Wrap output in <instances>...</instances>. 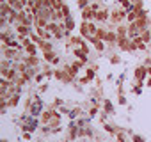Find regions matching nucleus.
Listing matches in <instances>:
<instances>
[{"instance_id":"obj_26","label":"nucleus","mask_w":151,"mask_h":142,"mask_svg":"<svg viewBox=\"0 0 151 142\" xmlns=\"http://www.w3.org/2000/svg\"><path fill=\"white\" fill-rule=\"evenodd\" d=\"M80 48H82V52H86V53L89 52V48H87V44H86V41H84V43L80 44Z\"/></svg>"},{"instance_id":"obj_3","label":"nucleus","mask_w":151,"mask_h":142,"mask_svg":"<svg viewBox=\"0 0 151 142\" xmlns=\"http://www.w3.org/2000/svg\"><path fill=\"white\" fill-rule=\"evenodd\" d=\"M146 75H147V67H146V66H139V67L135 69V78H137L139 82H142Z\"/></svg>"},{"instance_id":"obj_11","label":"nucleus","mask_w":151,"mask_h":142,"mask_svg":"<svg viewBox=\"0 0 151 142\" xmlns=\"http://www.w3.org/2000/svg\"><path fill=\"white\" fill-rule=\"evenodd\" d=\"M116 34H117V37H119V39H121V37H126V36H128V27L119 25V27H117V30H116Z\"/></svg>"},{"instance_id":"obj_21","label":"nucleus","mask_w":151,"mask_h":142,"mask_svg":"<svg viewBox=\"0 0 151 142\" xmlns=\"http://www.w3.org/2000/svg\"><path fill=\"white\" fill-rule=\"evenodd\" d=\"M87 4H89V0H78V7H80V9H86V7H89Z\"/></svg>"},{"instance_id":"obj_1","label":"nucleus","mask_w":151,"mask_h":142,"mask_svg":"<svg viewBox=\"0 0 151 142\" xmlns=\"http://www.w3.org/2000/svg\"><path fill=\"white\" fill-rule=\"evenodd\" d=\"M126 14H128L126 9H116V11H112V14H110V22H112V23H121L123 20H126Z\"/></svg>"},{"instance_id":"obj_20","label":"nucleus","mask_w":151,"mask_h":142,"mask_svg":"<svg viewBox=\"0 0 151 142\" xmlns=\"http://www.w3.org/2000/svg\"><path fill=\"white\" fill-rule=\"evenodd\" d=\"M69 137H71V138L77 137V126H75V124H71V126H69Z\"/></svg>"},{"instance_id":"obj_18","label":"nucleus","mask_w":151,"mask_h":142,"mask_svg":"<svg viewBox=\"0 0 151 142\" xmlns=\"http://www.w3.org/2000/svg\"><path fill=\"white\" fill-rule=\"evenodd\" d=\"M55 57H57V55H53L52 52H46V53H45V60H46V62H53Z\"/></svg>"},{"instance_id":"obj_30","label":"nucleus","mask_w":151,"mask_h":142,"mask_svg":"<svg viewBox=\"0 0 151 142\" xmlns=\"http://www.w3.org/2000/svg\"><path fill=\"white\" fill-rule=\"evenodd\" d=\"M147 75L151 77V66H147Z\"/></svg>"},{"instance_id":"obj_23","label":"nucleus","mask_w":151,"mask_h":142,"mask_svg":"<svg viewBox=\"0 0 151 142\" xmlns=\"http://www.w3.org/2000/svg\"><path fill=\"white\" fill-rule=\"evenodd\" d=\"M105 110H107V112H110V114L114 112V110H112V105H110V101H105Z\"/></svg>"},{"instance_id":"obj_13","label":"nucleus","mask_w":151,"mask_h":142,"mask_svg":"<svg viewBox=\"0 0 151 142\" xmlns=\"http://www.w3.org/2000/svg\"><path fill=\"white\" fill-rule=\"evenodd\" d=\"M140 37H142V41L147 44V43H151V30L149 29H146V30H142L140 32Z\"/></svg>"},{"instance_id":"obj_31","label":"nucleus","mask_w":151,"mask_h":142,"mask_svg":"<svg viewBox=\"0 0 151 142\" xmlns=\"http://www.w3.org/2000/svg\"><path fill=\"white\" fill-rule=\"evenodd\" d=\"M147 85H149V87H151V78H149V80H147Z\"/></svg>"},{"instance_id":"obj_32","label":"nucleus","mask_w":151,"mask_h":142,"mask_svg":"<svg viewBox=\"0 0 151 142\" xmlns=\"http://www.w3.org/2000/svg\"><path fill=\"white\" fill-rule=\"evenodd\" d=\"M2 142H7V140H6V138H2Z\"/></svg>"},{"instance_id":"obj_12","label":"nucleus","mask_w":151,"mask_h":142,"mask_svg":"<svg viewBox=\"0 0 151 142\" xmlns=\"http://www.w3.org/2000/svg\"><path fill=\"white\" fill-rule=\"evenodd\" d=\"M39 112H41V101L37 100V101H34V103H32L30 114H32V115H39Z\"/></svg>"},{"instance_id":"obj_24","label":"nucleus","mask_w":151,"mask_h":142,"mask_svg":"<svg viewBox=\"0 0 151 142\" xmlns=\"http://www.w3.org/2000/svg\"><path fill=\"white\" fill-rule=\"evenodd\" d=\"M87 78H89V80L94 78V69H87Z\"/></svg>"},{"instance_id":"obj_10","label":"nucleus","mask_w":151,"mask_h":142,"mask_svg":"<svg viewBox=\"0 0 151 142\" xmlns=\"http://www.w3.org/2000/svg\"><path fill=\"white\" fill-rule=\"evenodd\" d=\"M117 34L114 32V30H110V32H107V37H105V41L109 43V44H112V43H117Z\"/></svg>"},{"instance_id":"obj_9","label":"nucleus","mask_w":151,"mask_h":142,"mask_svg":"<svg viewBox=\"0 0 151 142\" xmlns=\"http://www.w3.org/2000/svg\"><path fill=\"white\" fill-rule=\"evenodd\" d=\"M45 29H46V32H50V34H57V32H59V25H57L55 22H48V25H46Z\"/></svg>"},{"instance_id":"obj_28","label":"nucleus","mask_w":151,"mask_h":142,"mask_svg":"<svg viewBox=\"0 0 151 142\" xmlns=\"http://www.w3.org/2000/svg\"><path fill=\"white\" fill-rule=\"evenodd\" d=\"M126 103V100H124V96L123 94H119V105H124Z\"/></svg>"},{"instance_id":"obj_15","label":"nucleus","mask_w":151,"mask_h":142,"mask_svg":"<svg viewBox=\"0 0 151 142\" xmlns=\"http://www.w3.org/2000/svg\"><path fill=\"white\" fill-rule=\"evenodd\" d=\"M18 103H20V94H13L9 98V107H16Z\"/></svg>"},{"instance_id":"obj_16","label":"nucleus","mask_w":151,"mask_h":142,"mask_svg":"<svg viewBox=\"0 0 151 142\" xmlns=\"http://www.w3.org/2000/svg\"><path fill=\"white\" fill-rule=\"evenodd\" d=\"M64 23H66V30H68V32L75 29V22H73L71 18H68V20H64Z\"/></svg>"},{"instance_id":"obj_17","label":"nucleus","mask_w":151,"mask_h":142,"mask_svg":"<svg viewBox=\"0 0 151 142\" xmlns=\"http://www.w3.org/2000/svg\"><path fill=\"white\" fill-rule=\"evenodd\" d=\"M60 11H62V14H64V20H68V18H69V7H68L66 4H62Z\"/></svg>"},{"instance_id":"obj_7","label":"nucleus","mask_w":151,"mask_h":142,"mask_svg":"<svg viewBox=\"0 0 151 142\" xmlns=\"http://www.w3.org/2000/svg\"><path fill=\"white\" fill-rule=\"evenodd\" d=\"M37 46L46 53V52H52V43H48L46 39H39V43H37Z\"/></svg>"},{"instance_id":"obj_19","label":"nucleus","mask_w":151,"mask_h":142,"mask_svg":"<svg viewBox=\"0 0 151 142\" xmlns=\"http://www.w3.org/2000/svg\"><path fill=\"white\" fill-rule=\"evenodd\" d=\"M80 114H82V108H73V110H71V114H69V117H73V119H75V117H78Z\"/></svg>"},{"instance_id":"obj_6","label":"nucleus","mask_w":151,"mask_h":142,"mask_svg":"<svg viewBox=\"0 0 151 142\" xmlns=\"http://www.w3.org/2000/svg\"><path fill=\"white\" fill-rule=\"evenodd\" d=\"M107 20H110V16H109V11H107V9L96 11V22H107Z\"/></svg>"},{"instance_id":"obj_2","label":"nucleus","mask_w":151,"mask_h":142,"mask_svg":"<svg viewBox=\"0 0 151 142\" xmlns=\"http://www.w3.org/2000/svg\"><path fill=\"white\" fill-rule=\"evenodd\" d=\"M117 46H119L121 50H124V52H132V50H133L132 39H128V37H121V39H117Z\"/></svg>"},{"instance_id":"obj_14","label":"nucleus","mask_w":151,"mask_h":142,"mask_svg":"<svg viewBox=\"0 0 151 142\" xmlns=\"http://www.w3.org/2000/svg\"><path fill=\"white\" fill-rule=\"evenodd\" d=\"M37 48H39V46H37L36 43H30V44H27V46H25V50H27V53H29V55H36V50H37Z\"/></svg>"},{"instance_id":"obj_25","label":"nucleus","mask_w":151,"mask_h":142,"mask_svg":"<svg viewBox=\"0 0 151 142\" xmlns=\"http://www.w3.org/2000/svg\"><path fill=\"white\" fill-rule=\"evenodd\" d=\"M96 114H98V108H96V107H94V108H91V110H89V115H91V117H94V115H96Z\"/></svg>"},{"instance_id":"obj_27","label":"nucleus","mask_w":151,"mask_h":142,"mask_svg":"<svg viewBox=\"0 0 151 142\" xmlns=\"http://www.w3.org/2000/svg\"><path fill=\"white\" fill-rule=\"evenodd\" d=\"M110 62H112V64H117V62H119V57H117V55H112Z\"/></svg>"},{"instance_id":"obj_29","label":"nucleus","mask_w":151,"mask_h":142,"mask_svg":"<svg viewBox=\"0 0 151 142\" xmlns=\"http://www.w3.org/2000/svg\"><path fill=\"white\" fill-rule=\"evenodd\" d=\"M133 142H144V140H142L139 135H133Z\"/></svg>"},{"instance_id":"obj_8","label":"nucleus","mask_w":151,"mask_h":142,"mask_svg":"<svg viewBox=\"0 0 151 142\" xmlns=\"http://www.w3.org/2000/svg\"><path fill=\"white\" fill-rule=\"evenodd\" d=\"M16 32L20 34V36H29V25H23V23H18L16 25Z\"/></svg>"},{"instance_id":"obj_4","label":"nucleus","mask_w":151,"mask_h":142,"mask_svg":"<svg viewBox=\"0 0 151 142\" xmlns=\"http://www.w3.org/2000/svg\"><path fill=\"white\" fill-rule=\"evenodd\" d=\"M132 44H133V50H146V43L142 41V37L140 36H135L133 39H132Z\"/></svg>"},{"instance_id":"obj_5","label":"nucleus","mask_w":151,"mask_h":142,"mask_svg":"<svg viewBox=\"0 0 151 142\" xmlns=\"http://www.w3.org/2000/svg\"><path fill=\"white\" fill-rule=\"evenodd\" d=\"M23 62H25L27 66H30V67H37V66H39V59H37L36 55H29V57H23Z\"/></svg>"},{"instance_id":"obj_22","label":"nucleus","mask_w":151,"mask_h":142,"mask_svg":"<svg viewBox=\"0 0 151 142\" xmlns=\"http://www.w3.org/2000/svg\"><path fill=\"white\" fill-rule=\"evenodd\" d=\"M71 43H73V44H77V46H80V44H82L84 41H82L80 37H71Z\"/></svg>"}]
</instances>
